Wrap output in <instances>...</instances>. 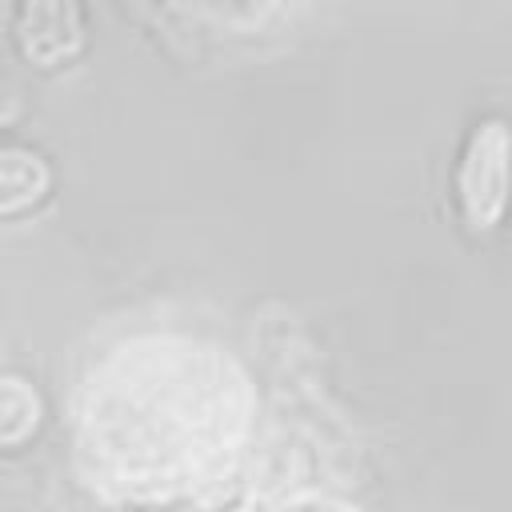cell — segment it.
<instances>
[{
	"label": "cell",
	"mask_w": 512,
	"mask_h": 512,
	"mask_svg": "<svg viewBox=\"0 0 512 512\" xmlns=\"http://www.w3.org/2000/svg\"><path fill=\"white\" fill-rule=\"evenodd\" d=\"M72 428L80 472L108 500H192L240 468L256 432V384L204 336L140 332L84 372Z\"/></svg>",
	"instance_id": "6da1fadb"
},
{
	"label": "cell",
	"mask_w": 512,
	"mask_h": 512,
	"mask_svg": "<svg viewBox=\"0 0 512 512\" xmlns=\"http://www.w3.org/2000/svg\"><path fill=\"white\" fill-rule=\"evenodd\" d=\"M192 36L212 44H268L308 24L328 0H160Z\"/></svg>",
	"instance_id": "7a4b0ae2"
},
{
	"label": "cell",
	"mask_w": 512,
	"mask_h": 512,
	"mask_svg": "<svg viewBox=\"0 0 512 512\" xmlns=\"http://www.w3.org/2000/svg\"><path fill=\"white\" fill-rule=\"evenodd\" d=\"M512 196V128L504 120H488L472 132L468 152L460 160V208L468 228H492Z\"/></svg>",
	"instance_id": "3957f363"
},
{
	"label": "cell",
	"mask_w": 512,
	"mask_h": 512,
	"mask_svg": "<svg viewBox=\"0 0 512 512\" xmlns=\"http://www.w3.org/2000/svg\"><path fill=\"white\" fill-rule=\"evenodd\" d=\"M24 56L36 64H56L80 44V8L76 0H24L16 20Z\"/></svg>",
	"instance_id": "277c9868"
},
{
	"label": "cell",
	"mask_w": 512,
	"mask_h": 512,
	"mask_svg": "<svg viewBox=\"0 0 512 512\" xmlns=\"http://www.w3.org/2000/svg\"><path fill=\"white\" fill-rule=\"evenodd\" d=\"M268 512H336V508H320V504H292V508H268Z\"/></svg>",
	"instance_id": "5b68a950"
}]
</instances>
